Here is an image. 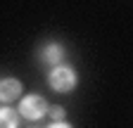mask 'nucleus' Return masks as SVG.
<instances>
[{
	"label": "nucleus",
	"mask_w": 133,
	"mask_h": 128,
	"mask_svg": "<svg viewBox=\"0 0 133 128\" xmlns=\"http://www.w3.org/2000/svg\"><path fill=\"white\" fill-rule=\"evenodd\" d=\"M48 83H50V88L57 90V93H69L76 86V71L71 67H62V64H57V67H52V71L48 74Z\"/></svg>",
	"instance_id": "obj_1"
},
{
	"label": "nucleus",
	"mask_w": 133,
	"mask_h": 128,
	"mask_svg": "<svg viewBox=\"0 0 133 128\" xmlns=\"http://www.w3.org/2000/svg\"><path fill=\"white\" fill-rule=\"evenodd\" d=\"M48 102L41 97V95H26V97L22 100V104H19V111H22V116L24 119H29V121H38L41 116H45L48 114Z\"/></svg>",
	"instance_id": "obj_2"
},
{
	"label": "nucleus",
	"mask_w": 133,
	"mask_h": 128,
	"mask_svg": "<svg viewBox=\"0 0 133 128\" xmlns=\"http://www.w3.org/2000/svg\"><path fill=\"white\" fill-rule=\"evenodd\" d=\"M22 83L17 78H3L0 81V102H12L22 95Z\"/></svg>",
	"instance_id": "obj_3"
},
{
	"label": "nucleus",
	"mask_w": 133,
	"mask_h": 128,
	"mask_svg": "<svg viewBox=\"0 0 133 128\" xmlns=\"http://www.w3.org/2000/svg\"><path fill=\"white\" fill-rule=\"evenodd\" d=\"M64 57V50H62V45H57V43H50L45 50H43V59L48 62V64H59V59Z\"/></svg>",
	"instance_id": "obj_4"
},
{
	"label": "nucleus",
	"mask_w": 133,
	"mask_h": 128,
	"mask_svg": "<svg viewBox=\"0 0 133 128\" xmlns=\"http://www.w3.org/2000/svg\"><path fill=\"white\" fill-rule=\"evenodd\" d=\"M17 126H19V114L14 109L3 107L0 109V128H17Z\"/></svg>",
	"instance_id": "obj_5"
},
{
	"label": "nucleus",
	"mask_w": 133,
	"mask_h": 128,
	"mask_svg": "<svg viewBox=\"0 0 133 128\" xmlns=\"http://www.w3.org/2000/svg\"><path fill=\"white\" fill-rule=\"evenodd\" d=\"M48 114H50V119H52V121H62V119H64V107H50Z\"/></svg>",
	"instance_id": "obj_6"
},
{
	"label": "nucleus",
	"mask_w": 133,
	"mask_h": 128,
	"mask_svg": "<svg viewBox=\"0 0 133 128\" xmlns=\"http://www.w3.org/2000/svg\"><path fill=\"white\" fill-rule=\"evenodd\" d=\"M48 128H71V126H69V123H64V121H52Z\"/></svg>",
	"instance_id": "obj_7"
}]
</instances>
